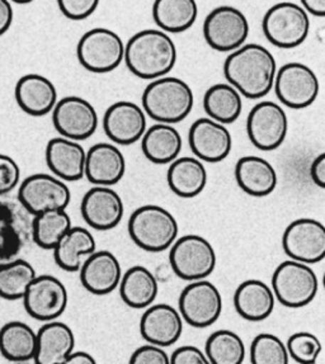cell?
Instances as JSON below:
<instances>
[{
  "mask_svg": "<svg viewBox=\"0 0 325 364\" xmlns=\"http://www.w3.org/2000/svg\"><path fill=\"white\" fill-rule=\"evenodd\" d=\"M14 97L19 108L33 117L51 113L58 102V90L48 77L26 74L16 84Z\"/></svg>",
  "mask_w": 325,
  "mask_h": 364,
  "instance_id": "25",
  "label": "cell"
},
{
  "mask_svg": "<svg viewBox=\"0 0 325 364\" xmlns=\"http://www.w3.org/2000/svg\"><path fill=\"white\" fill-rule=\"evenodd\" d=\"M19 200L0 196V264L18 258L32 239V220Z\"/></svg>",
  "mask_w": 325,
  "mask_h": 364,
  "instance_id": "14",
  "label": "cell"
},
{
  "mask_svg": "<svg viewBox=\"0 0 325 364\" xmlns=\"http://www.w3.org/2000/svg\"><path fill=\"white\" fill-rule=\"evenodd\" d=\"M14 18L12 3L9 0H0V36L6 35L11 28Z\"/></svg>",
  "mask_w": 325,
  "mask_h": 364,
  "instance_id": "46",
  "label": "cell"
},
{
  "mask_svg": "<svg viewBox=\"0 0 325 364\" xmlns=\"http://www.w3.org/2000/svg\"><path fill=\"white\" fill-rule=\"evenodd\" d=\"M103 129L113 144L129 146L142 140L146 131V114L142 107L134 102H116L107 108Z\"/></svg>",
  "mask_w": 325,
  "mask_h": 364,
  "instance_id": "19",
  "label": "cell"
},
{
  "mask_svg": "<svg viewBox=\"0 0 325 364\" xmlns=\"http://www.w3.org/2000/svg\"><path fill=\"white\" fill-rule=\"evenodd\" d=\"M95 236L85 228L71 226L58 245L53 247V259L56 264L65 272H78L83 264L84 258L95 252Z\"/></svg>",
  "mask_w": 325,
  "mask_h": 364,
  "instance_id": "32",
  "label": "cell"
},
{
  "mask_svg": "<svg viewBox=\"0 0 325 364\" xmlns=\"http://www.w3.org/2000/svg\"><path fill=\"white\" fill-rule=\"evenodd\" d=\"M188 144L196 158L216 164L229 156L233 137L225 124L213 121V118L202 117L191 126Z\"/></svg>",
  "mask_w": 325,
  "mask_h": 364,
  "instance_id": "18",
  "label": "cell"
},
{
  "mask_svg": "<svg viewBox=\"0 0 325 364\" xmlns=\"http://www.w3.org/2000/svg\"><path fill=\"white\" fill-rule=\"evenodd\" d=\"M262 28L273 46L295 48L308 38L310 19L302 6L292 1H279L267 11Z\"/></svg>",
  "mask_w": 325,
  "mask_h": 364,
  "instance_id": "6",
  "label": "cell"
},
{
  "mask_svg": "<svg viewBox=\"0 0 325 364\" xmlns=\"http://www.w3.org/2000/svg\"><path fill=\"white\" fill-rule=\"evenodd\" d=\"M127 230L131 240L149 253H160L171 247L179 232L177 220L158 205H145L132 212Z\"/></svg>",
  "mask_w": 325,
  "mask_h": 364,
  "instance_id": "4",
  "label": "cell"
},
{
  "mask_svg": "<svg viewBox=\"0 0 325 364\" xmlns=\"http://www.w3.org/2000/svg\"><path fill=\"white\" fill-rule=\"evenodd\" d=\"M195 95L188 82L176 77L151 80L142 93V109L159 124H179L193 109Z\"/></svg>",
  "mask_w": 325,
  "mask_h": 364,
  "instance_id": "3",
  "label": "cell"
},
{
  "mask_svg": "<svg viewBox=\"0 0 325 364\" xmlns=\"http://www.w3.org/2000/svg\"><path fill=\"white\" fill-rule=\"evenodd\" d=\"M289 131V119L284 108L265 100L257 103L247 118V134L249 140L260 151H273L286 140Z\"/></svg>",
  "mask_w": 325,
  "mask_h": 364,
  "instance_id": "13",
  "label": "cell"
},
{
  "mask_svg": "<svg viewBox=\"0 0 325 364\" xmlns=\"http://www.w3.org/2000/svg\"><path fill=\"white\" fill-rule=\"evenodd\" d=\"M17 200L32 216L53 210H66L71 192L64 181L50 174L27 176L18 189Z\"/></svg>",
  "mask_w": 325,
  "mask_h": 364,
  "instance_id": "10",
  "label": "cell"
},
{
  "mask_svg": "<svg viewBox=\"0 0 325 364\" xmlns=\"http://www.w3.org/2000/svg\"><path fill=\"white\" fill-rule=\"evenodd\" d=\"M166 182L171 192L181 198H195L207 184V171L200 159L177 158L166 171Z\"/></svg>",
  "mask_w": 325,
  "mask_h": 364,
  "instance_id": "29",
  "label": "cell"
},
{
  "mask_svg": "<svg viewBox=\"0 0 325 364\" xmlns=\"http://www.w3.org/2000/svg\"><path fill=\"white\" fill-rule=\"evenodd\" d=\"M216 252L210 241L200 235H184L171 244L169 263L176 276L184 281L206 279L216 268Z\"/></svg>",
  "mask_w": 325,
  "mask_h": 364,
  "instance_id": "7",
  "label": "cell"
},
{
  "mask_svg": "<svg viewBox=\"0 0 325 364\" xmlns=\"http://www.w3.org/2000/svg\"><path fill=\"white\" fill-rule=\"evenodd\" d=\"M80 282L95 296H106L119 287L122 267L117 257L108 250L93 252L80 267Z\"/></svg>",
  "mask_w": 325,
  "mask_h": 364,
  "instance_id": "22",
  "label": "cell"
},
{
  "mask_svg": "<svg viewBox=\"0 0 325 364\" xmlns=\"http://www.w3.org/2000/svg\"><path fill=\"white\" fill-rule=\"evenodd\" d=\"M11 3H17V4H28V3H32L33 0H9Z\"/></svg>",
  "mask_w": 325,
  "mask_h": 364,
  "instance_id": "49",
  "label": "cell"
},
{
  "mask_svg": "<svg viewBox=\"0 0 325 364\" xmlns=\"http://www.w3.org/2000/svg\"><path fill=\"white\" fill-rule=\"evenodd\" d=\"M250 362L253 364H289L290 357L286 344L278 336L262 333L252 341Z\"/></svg>",
  "mask_w": 325,
  "mask_h": 364,
  "instance_id": "39",
  "label": "cell"
},
{
  "mask_svg": "<svg viewBox=\"0 0 325 364\" xmlns=\"http://www.w3.org/2000/svg\"><path fill=\"white\" fill-rule=\"evenodd\" d=\"M271 288L281 305L302 309L316 297L319 279L310 264L290 259L282 262L275 270Z\"/></svg>",
  "mask_w": 325,
  "mask_h": 364,
  "instance_id": "5",
  "label": "cell"
},
{
  "mask_svg": "<svg viewBox=\"0 0 325 364\" xmlns=\"http://www.w3.org/2000/svg\"><path fill=\"white\" fill-rule=\"evenodd\" d=\"M239 188L252 197H267L277 187V173L273 165L260 156H243L235 165Z\"/></svg>",
  "mask_w": 325,
  "mask_h": 364,
  "instance_id": "28",
  "label": "cell"
},
{
  "mask_svg": "<svg viewBox=\"0 0 325 364\" xmlns=\"http://www.w3.org/2000/svg\"><path fill=\"white\" fill-rule=\"evenodd\" d=\"M36 270L30 262L16 258L0 264V297L8 301L23 299Z\"/></svg>",
  "mask_w": 325,
  "mask_h": 364,
  "instance_id": "37",
  "label": "cell"
},
{
  "mask_svg": "<svg viewBox=\"0 0 325 364\" xmlns=\"http://www.w3.org/2000/svg\"><path fill=\"white\" fill-rule=\"evenodd\" d=\"M248 36V19L234 6L215 8L203 22V37L207 45L219 53L237 50L244 45Z\"/></svg>",
  "mask_w": 325,
  "mask_h": 364,
  "instance_id": "11",
  "label": "cell"
},
{
  "mask_svg": "<svg viewBox=\"0 0 325 364\" xmlns=\"http://www.w3.org/2000/svg\"><path fill=\"white\" fill-rule=\"evenodd\" d=\"M277 64L272 53L258 43H244L224 63L228 82L248 100H260L273 89Z\"/></svg>",
  "mask_w": 325,
  "mask_h": 364,
  "instance_id": "1",
  "label": "cell"
},
{
  "mask_svg": "<svg viewBox=\"0 0 325 364\" xmlns=\"http://www.w3.org/2000/svg\"><path fill=\"white\" fill-rule=\"evenodd\" d=\"M182 136L173 124H155L142 137V154L153 164H171L182 151Z\"/></svg>",
  "mask_w": 325,
  "mask_h": 364,
  "instance_id": "30",
  "label": "cell"
},
{
  "mask_svg": "<svg viewBox=\"0 0 325 364\" xmlns=\"http://www.w3.org/2000/svg\"><path fill=\"white\" fill-rule=\"evenodd\" d=\"M178 306L183 321L197 329H203L219 320L224 304L219 288L210 281L198 279L183 288Z\"/></svg>",
  "mask_w": 325,
  "mask_h": 364,
  "instance_id": "9",
  "label": "cell"
},
{
  "mask_svg": "<svg viewBox=\"0 0 325 364\" xmlns=\"http://www.w3.org/2000/svg\"><path fill=\"white\" fill-rule=\"evenodd\" d=\"M101 0H58L60 12L71 21H83L97 11Z\"/></svg>",
  "mask_w": 325,
  "mask_h": 364,
  "instance_id": "42",
  "label": "cell"
},
{
  "mask_svg": "<svg viewBox=\"0 0 325 364\" xmlns=\"http://www.w3.org/2000/svg\"><path fill=\"white\" fill-rule=\"evenodd\" d=\"M302 8L315 17L323 18L325 16V0H300Z\"/></svg>",
  "mask_w": 325,
  "mask_h": 364,
  "instance_id": "47",
  "label": "cell"
},
{
  "mask_svg": "<svg viewBox=\"0 0 325 364\" xmlns=\"http://www.w3.org/2000/svg\"><path fill=\"white\" fill-rule=\"evenodd\" d=\"M276 297L272 288L260 279H248L239 284L234 294L238 314L252 323L263 321L272 315Z\"/></svg>",
  "mask_w": 325,
  "mask_h": 364,
  "instance_id": "27",
  "label": "cell"
},
{
  "mask_svg": "<svg viewBox=\"0 0 325 364\" xmlns=\"http://www.w3.org/2000/svg\"><path fill=\"white\" fill-rule=\"evenodd\" d=\"M71 226L66 210L42 212L32 218V240L41 249L53 250Z\"/></svg>",
  "mask_w": 325,
  "mask_h": 364,
  "instance_id": "36",
  "label": "cell"
},
{
  "mask_svg": "<svg viewBox=\"0 0 325 364\" xmlns=\"http://www.w3.org/2000/svg\"><path fill=\"white\" fill-rule=\"evenodd\" d=\"M24 309L38 321H53L65 312L69 294L65 284L50 274L36 276L27 288L23 299Z\"/></svg>",
  "mask_w": 325,
  "mask_h": 364,
  "instance_id": "16",
  "label": "cell"
},
{
  "mask_svg": "<svg viewBox=\"0 0 325 364\" xmlns=\"http://www.w3.org/2000/svg\"><path fill=\"white\" fill-rule=\"evenodd\" d=\"M37 333L22 321H11L0 329V353L11 362L33 360Z\"/></svg>",
  "mask_w": 325,
  "mask_h": 364,
  "instance_id": "35",
  "label": "cell"
},
{
  "mask_svg": "<svg viewBox=\"0 0 325 364\" xmlns=\"http://www.w3.org/2000/svg\"><path fill=\"white\" fill-rule=\"evenodd\" d=\"M131 364H169V355L159 346L150 344L137 348L130 357Z\"/></svg>",
  "mask_w": 325,
  "mask_h": 364,
  "instance_id": "43",
  "label": "cell"
},
{
  "mask_svg": "<svg viewBox=\"0 0 325 364\" xmlns=\"http://www.w3.org/2000/svg\"><path fill=\"white\" fill-rule=\"evenodd\" d=\"M310 176L313 182L320 187L325 188V154L321 153L314 159L310 166Z\"/></svg>",
  "mask_w": 325,
  "mask_h": 364,
  "instance_id": "45",
  "label": "cell"
},
{
  "mask_svg": "<svg viewBox=\"0 0 325 364\" xmlns=\"http://www.w3.org/2000/svg\"><path fill=\"white\" fill-rule=\"evenodd\" d=\"M205 354L210 364H242L245 359V346L237 333L218 330L208 336Z\"/></svg>",
  "mask_w": 325,
  "mask_h": 364,
  "instance_id": "38",
  "label": "cell"
},
{
  "mask_svg": "<svg viewBox=\"0 0 325 364\" xmlns=\"http://www.w3.org/2000/svg\"><path fill=\"white\" fill-rule=\"evenodd\" d=\"M21 181V169L14 159L0 154V196H6L17 188Z\"/></svg>",
  "mask_w": 325,
  "mask_h": 364,
  "instance_id": "41",
  "label": "cell"
},
{
  "mask_svg": "<svg viewBox=\"0 0 325 364\" xmlns=\"http://www.w3.org/2000/svg\"><path fill=\"white\" fill-rule=\"evenodd\" d=\"M183 333V318L173 306L158 304L146 307L140 320V334L150 344L171 347Z\"/></svg>",
  "mask_w": 325,
  "mask_h": 364,
  "instance_id": "21",
  "label": "cell"
},
{
  "mask_svg": "<svg viewBox=\"0 0 325 364\" xmlns=\"http://www.w3.org/2000/svg\"><path fill=\"white\" fill-rule=\"evenodd\" d=\"M169 364H210L206 354L200 348L184 346L176 349L171 357Z\"/></svg>",
  "mask_w": 325,
  "mask_h": 364,
  "instance_id": "44",
  "label": "cell"
},
{
  "mask_svg": "<svg viewBox=\"0 0 325 364\" xmlns=\"http://www.w3.org/2000/svg\"><path fill=\"white\" fill-rule=\"evenodd\" d=\"M284 253L296 262L316 264L325 258V228L314 218H299L286 228L282 236Z\"/></svg>",
  "mask_w": 325,
  "mask_h": 364,
  "instance_id": "17",
  "label": "cell"
},
{
  "mask_svg": "<svg viewBox=\"0 0 325 364\" xmlns=\"http://www.w3.org/2000/svg\"><path fill=\"white\" fill-rule=\"evenodd\" d=\"M53 124L63 137L84 141L95 135L100 118L90 102L70 95L56 102L53 109Z\"/></svg>",
  "mask_w": 325,
  "mask_h": 364,
  "instance_id": "15",
  "label": "cell"
},
{
  "mask_svg": "<svg viewBox=\"0 0 325 364\" xmlns=\"http://www.w3.org/2000/svg\"><path fill=\"white\" fill-rule=\"evenodd\" d=\"M87 151L78 141L53 137L48 142L45 158L48 169L64 182H78L84 176Z\"/></svg>",
  "mask_w": 325,
  "mask_h": 364,
  "instance_id": "24",
  "label": "cell"
},
{
  "mask_svg": "<svg viewBox=\"0 0 325 364\" xmlns=\"http://www.w3.org/2000/svg\"><path fill=\"white\" fill-rule=\"evenodd\" d=\"M75 348V336L69 325L48 321L37 331V347L33 360L37 364H65Z\"/></svg>",
  "mask_w": 325,
  "mask_h": 364,
  "instance_id": "26",
  "label": "cell"
},
{
  "mask_svg": "<svg viewBox=\"0 0 325 364\" xmlns=\"http://www.w3.org/2000/svg\"><path fill=\"white\" fill-rule=\"evenodd\" d=\"M95 357L92 354H89L88 352H83V350H79V352H73L69 354V357L66 359L65 364H95Z\"/></svg>",
  "mask_w": 325,
  "mask_h": 364,
  "instance_id": "48",
  "label": "cell"
},
{
  "mask_svg": "<svg viewBox=\"0 0 325 364\" xmlns=\"http://www.w3.org/2000/svg\"><path fill=\"white\" fill-rule=\"evenodd\" d=\"M119 296L131 309H146L154 304L159 284L154 274L142 265H134L126 270L119 284Z\"/></svg>",
  "mask_w": 325,
  "mask_h": 364,
  "instance_id": "31",
  "label": "cell"
},
{
  "mask_svg": "<svg viewBox=\"0 0 325 364\" xmlns=\"http://www.w3.org/2000/svg\"><path fill=\"white\" fill-rule=\"evenodd\" d=\"M80 212L84 221L92 229L108 231L119 226L122 221L124 200L111 187L95 186L84 194Z\"/></svg>",
  "mask_w": 325,
  "mask_h": 364,
  "instance_id": "20",
  "label": "cell"
},
{
  "mask_svg": "<svg viewBox=\"0 0 325 364\" xmlns=\"http://www.w3.org/2000/svg\"><path fill=\"white\" fill-rule=\"evenodd\" d=\"M77 56L85 70L107 74L124 61V43L119 33L108 28H93L78 42Z\"/></svg>",
  "mask_w": 325,
  "mask_h": 364,
  "instance_id": "8",
  "label": "cell"
},
{
  "mask_svg": "<svg viewBox=\"0 0 325 364\" xmlns=\"http://www.w3.org/2000/svg\"><path fill=\"white\" fill-rule=\"evenodd\" d=\"M203 109L219 124H234L242 114V95L229 82L213 84L203 97Z\"/></svg>",
  "mask_w": 325,
  "mask_h": 364,
  "instance_id": "34",
  "label": "cell"
},
{
  "mask_svg": "<svg viewBox=\"0 0 325 364\" xmlns=\"http://www.w3.org/2000/svg\"><path fill=\"white\" fill-rule=\"evenodd\" d=\"M273 88L282 105L291 109H304L318 98L319 79L307 65L287 63L276 73Z\"/></svg>",
  "mask_w": 325,
  "mask_h": 364,
  "instance_id": "12",
  "label": "cell"
},
{
  "mask_svg": "<svg viewBox=\"0 0 325 364\" xmlns=\"http://www.w3.org/2000/svg\"><path fill=\"white\" fill-rule=\"evenodd\" d=\"M286 348L289 352V357L300 364L315 363L323 350L319 338L307 331L291 335Z\"/></svg>",
  "mask_w": 325,
  "mask_h": 364,
  "instance_id": "40",
  "label": "cell"
},
{
  "mask_svg": "<svg viewBox=\"0 0 325 364\" xmlns=\"http://www.w3.org/2000/svg\"><path fill=\"white\" fill-rule=\"evenodd\" d=\"M198 17L196 0H155L153 19L166 33H182L189 30Z\"/></svg>",
  "mask_w": 325,
  "mask_h": 364,
  "instance_id": "33",
  "label": "cell"
},
{
  "mask_svg": "<svg viewBox=\"0 0 325 364\" xmlns=\"http://www.w3.org/2000/svg\"><path fill=\"white\" fill-rule=\"evenodd\" d=\"M124 61L135 77L154 80L174 68L177 48L164 31L142 30L124 45Z\"/></svg>",
  "mask_w": 325,
  "mask_h": 364,
  "instance_id": "2",
  "label": "cell"
},
{
  "mask_svg": "<svg viewBox=\"0 0 325 364\" xmlns=\"http://www.w3.org/2000/svg\"><path fill=\"white\" fill-rule=\"evenodd\" d=\"M124 171L126 160L116 145L100 142L87 151L84 176L92 184L112 187L124 178Z\"/></svg>",
  "mask_w": 325,
  "mask_h": 364,
  "instance_id": "23",
  "label": "cell"
}]
</instances>
